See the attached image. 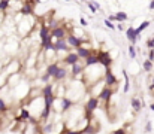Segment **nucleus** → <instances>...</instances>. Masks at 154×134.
<instances>
[{
    "label": "nucleus",
    "instance_id": "obj_1",
    "mask_svg": "<svg viewBox=\"0 0 154 134\" xmlns=\"http://www.w3.org/2000/svg\"><path fill=\"white\" fill-rule=\"evenodd\" d=\"M35 25H36V18H35V15H32V16H21V15L17 12L15 31H17L18 37H21V39L29 37V36L33 33Z\"/></svg>",
    "mask_w": 154,
    "mask_h": 134
},
{
    "label": "nucleus",
    "instance_id": "obj_2",
    "mask_svg": "<svg viewBox=\"0 0 154 134\" xmlns=\"http://www.w3.org/2000/svg\"><path fill=\"white\" fill-rule=\"evenodd\" d=\"M39 45H41V49L45 48L47 45L52 43V37H51V30L45 25V24H41L39 27Z\"/></svg>",
    "mask_w": 154,
    "mask_h": 134
},
{
    "label": "nucleus",
    "instance_id": "obj_3",
    "mask_svg": "<svg viewBox=\"0 0 154 134\" xmlns=\"http://www.w3.org/2000/svg\"><path fill=\"white\" fill-rule=\"evenodd\" d=\"M21 61L18 58H11L8 63H5V67H3V72L6 75H14V73H20L21 72Z\"/></svg>",
    "mask_w": 154,
    "mask_h": 134
},
{
    "label": "nucleus",
    "instance_id": "obj_4",
    "mask_svg": "<svg viewBox=\"0 0 154 134\" xmlns=\"http://www.w3.org/2000/svg\"><path fill=\"white\" fill-rule=\"evenodd\" d=\"M99 98L97 97H88V100H87V103H85V106H84V110H85V116H87V119H90L91 121V116H93V112L99 107Z\"/></svg>",
    "mask_w": 154,
    "mask_h": 134
},
{
    "label": "nucleus",
    "instance_id": "obj_5",
    "mask_svg": "<svg viewBox=\"0 0 154 134\" xmlns=\"http://www.w3.org/2000/svg\"><path fill=\"white\" fill-rule=\"evenodd\" d=\"M103 82H105L106 87H111V88L118 87V79H117V76L112 73L111 67L105 69V73H103Z\"/></svg>",
    "mask_w": 154,
    "mask_h": 134
},
{
    "label": "nucleus",
    "instance_id": "obj_6",
    "mask_svg": "<svg viewBox=\"0 0 154 134\" xmlns=\"http://www.w3.org/2000/svg\"><path fill=\"white\" fill-rule=\"evenodd\" d=\"M52 48L57 52V55L61 54V52L63 54H67L70 51V46L67 45L66 39H52Z\"/></svg>",
    "mask_w": 154,
    "mask_h": 134
},
{
    "label": "nucleus",
    "instance_id": "obj_7",
    "mask_svg": "<svg viewBox=\"0 0 154 134\" xmlns=\"http://www.w3.org/2000/svg\"><path fill=\"white\" fill-rule=\"evenodd\" d=\"M81 58L76 55V52L73 51H69L67 54H64V57L63 58H60V64H63V66H66V67H70V66H73L75 63H78Z\"/></svg>",
    "mask_w": 154,
    "mask_h": 134
},
{
    "label": "nucleus",
    "instance_id": "obj_8",
    "mask_svg": "<svg viewBox=\"0 0 154 134\" xmlns=\"http://www.w3.org/2000/svg\"><path fill=\"white\" fill-rule=\"evenodd\" d=\"M70 75L75 78V79H79V81H82V73H84V69H85V66H84V61H78V63H75L73 66H70Z\"/></svg>",
    "mask_w": 154,
    "mask_h": 134
},
{
    "label": "nucleus",
    "instance_id": "obj_9",
    "mask_svg": "<svg viewBox=\"0 0 154 134\" xmlns=\"http://www.w3.org/2000/svg\"><path fill=\"white\" fill-rule=\"evenodd\" d=\"M114 94H115V89L105 85L103 89L100 91V94L97 95V98H99V101H103L105 104H109V101H111V98H112Z\"/></svg>",
    "mask_w": 154,
    "mask_h": 134
},
{
    "label": "nucleus",
    "instance_id": "obj_10",
    "mask_svg": "<svg viewBox=\"0 0 154 134\" xmlns=\"http://www.w3.org/2000/svg\"><path fill=\"white\" fill-rule=\"evenodd\" d=\"M97 58H99V64H100L102 67H105V69L111 67L112 63H114L112 57H111L109 52H106V51H99V52H97Z\"/></svg>",
    "mask_w": 154,
    "mask_h": 134
},
{
    "label": "nucleus",
    "instance_id": "obj_11",
    "mask_svg": "<svg viewBox=\"0 0 154 134\" xmlns=\"http://www.w3.org/2000/svg\"><path fill=\"white\" fill-rule=\"evenodd\" d=\"M66 36H67V28L64 27V25H57V27H54L51 28V37L52 39H66Z\"/></svg>",
    "mask_w": 154,
    "mask_h": 134
},
{
    "label": "nucleus",
    "instance_id": "obj_12",
    "mask_svg": "<svg viewBox=\"0 0 154 134\" xmlns=\"http://www.w3.org/2000/svg\"><path fill=\"white\" fill-rule=\"evenodd\" d=\"M18 13H20L21 16H32V15H35V6H33L32 3H29V1H24V3L21 4Z\"/></svg>",
    "mask_w": 154,
    "mask_h": 134
},
{
    "label": "nucleus",
    "instance_id": "obj_13",
    "mask_svg": "<svg viewBox=\"0 0 154 134\" xmlns=\"http://www.w3.org/2000/svg\"><path fill=\"white\" fill-rule=\"evenodd\" d=\"M126 37H127V40L130 42V45H136L138 40H139V34H136L135 27H132V25H129V27L126 28Z\"/></svg>",
    "mask_w": 154,
    "mask_h": 134
},
{
    "label": "nucleus",
    "instance_id": "obj_14",
    "mask_svg": "<svg viewBox=\"0 0 154 134\" xmlns=\"http://www.w3.org/2000/svg\"><path fill=\"white\" fill-rule=\"evenodd\" d=\"M67 75H69V70H67V67L66 66H63V64H60V67H58V70H57V73L54 75V81L55 82H61V81H64L66 78H67Z\"/></svg>",
    "mask_w": 154,
    "mask_h": 134
},
{
    "label": "nucleus",
    "instance_id": "obj_15",
    "mask_svg": "<svg viewBox=\"0 0 154 134\" xmlns=\"http://www.w3.org/2000/svg\"><path fill=\"white\" fill-rule=\"evenodd\" d=\"M21 79H23V75H21V72H20V73H14V75H8L6 85H8L9 88H14V87H17V85L21 82Z\"/></svg>",
    "mask_w": 154,
    "mask_h": 134
},
{
    "label": "nucleus",
    "instance_id": "obj_16",
    "mask_svg": "<svg viewBox=\"0 0 154 134\" xmlns=\"http://www.w3.org/2000/svg\"><path fill=\"white\" fill-rule=\"evenodd\" d=\"M66 42L67 45L70 46V48H79L81 46V42H82V39L81 37H78V36H75L73 33H67V36H66Z\"/></svg>",
    "mask_w": 154,
    "mask_h": 134
},
{
    "label": "nucleus",
    "instance_id": "obj_17",
    "mask_svg": "<svg viewBox=\"0 0 154 134\" xmlns=\"http://www.w3.org/2000/svg\"><path fill=\"white\" fill-rule=\"evenodd\" d=\"M130 104H132V109H133L135 113H139V112L142 110V107H144V101H142V98H138V97H132Z\"/></svg>",
    "mask_w": 154,
    "mask_h": 134
},
{
    "label": "nucleus",
    "instance_id": "obj_18",
    "mask_svg": "<svg viewBox=\"0 0 154 134\" xmlns=\"http://www.w3.org/2000/svg\"><path fill=\"white\" fill-rule=\"evenodd\" d=\"M75 52H76V55H78L81 60H85L88 55L93 54V49H87V48H84V46H79V48H75Z\"/></svg>",
    "mask_w": 154,
    "mask_h": 134
},
{
    "label": "nucleus",
    "instance_id": "obj_19",
    "mask_svg": "<svg viewBox=\"0 0 154 134\" xmlns=\"http://www.w3.org/2000/svg\"><path fill=\"white\" fill-rule=\"evenodd\" d=\"M84 61V66L85 67H88V66H96V64H99V58H97V52H93L91 55H88L85 60H82Z\"/></svg>",
    "mask_w": 154,
    "mask_h": 134
},
{
    "label": "nucleus",
    "instance_id": "obj_20",
    "mask_svg": "<svg viewBox=\"0 0 154 134\" xmlns=\"http://www.w3.org/2000/svg\"><path fill=\"white\" fill-rule=\"evenodd\" d=\"M32 118V113H30V110L27 109V107H21L20 109V112H18V116H17V119H21V121H29Z\"/></svg>",
    "mask_w": 154,
    "mask_h": 134
},
{
    "label": "nucleus",
    "instance_id": "obj_21",
    "mask_svg": "<svg viewBox=\"0 0 154 134\" xmlns=\"http://www.w3.org/2000/svg\"><path fill=\"white\" fill-rule=\"evenodd\" d=\"M150 25H151V21H148V19H147V21H142V22H141V24H139V25L135 28L136 34H139V36H141V33H142L144 30H147Z\"/></svg>",
    "mask_w": 154,
    "mask_h": 134
},
{
    "label": "nucleus",
    "instance_id": "obj_22",
    "mask_svg": "<svg viewBox=\"0 0 154 134\" xmlns=\"http://www.w3.org/2000/svg\"><path fill=\"white\" fill-rule=\"evenodd\" d=\"M115 15V21L117 22H126L127 19H129V15L126 13V12H123V10H120V12H117V13H114Z\"/></svg>",
    "mask_w": 154,
    "mask_h": 134
},
{
    "label": "nucleus",
    "instance_id": "obj_23",
    "mask_svg": "<svg viewBox=\"0 0 154 134\" xmlns=\"http://www.w3.org/2000/svg\"><path fill=\"white\" fill-rule=\"evenodd\" d=\"M123 76H124V81H126L124 88H123V92H124V94H127V92H129V89H130V79H129V75H127V72H126V70H123Z\"/></svg>",
    "mask_w": 154,
    "mask_h": 134
},
{
    "label": "nucleus",
    "instance_id": "obj_24",
    "mask_svg": "<svg viewBox=\"0 0 154 134\" xmlns=\"http://www.w3.org/2000/svg\"><path fill=\"white\" fill-rule=\"evenodd\" d=\"M154 67V63L153 61H150L148 58L147 60H144V63H142V69H144V72H151Z\"/></svg>",
    "mask_w": 154,
    "mask_h": 134
},
{
    "label": "nucleus",
    "instance_id": "obj_25",
    "mask_svg": "<svg viewBox=\"0 0 154 134\" xmlns=\"http://www.w3.org/2000/svg\"><path fill=\"white\" fill-rule=\"evenodd\" d=\"M9 9V0H0V13H6Z\"/></svg>",
    "mask_w": 154,
    "mask_h": 134
},
{
    "label": "nucleus",
    "instance_id": "obj_26",
    "mask_svg": "<svg viewBox=\"0 0 154 134\" xmlns=\"http://www.w3.org/2000/svg\"><path fill=\"white\" fill-rule=\"evenodd\" d=\"M8 110H9L8 103L3 100V97H0V113H5V112H8Z\"/></svg>",
    "mask_w": 154,
    "mask_h": 134
},
{
    "label": "nucleus",
    "instance_id": "obj_27",
    "mask_svg": "<svg viewBox=\"0 0 154 134\" xmlns=\"http://www.w3.org/2000/svg\"><path fill=\"white\" fill-rule=\"evenodd\" d=\"M127 52H129V57H130V60H135V58H136V49H135V45H129V49H127Z\"/></svg>",
    "mask_w": 154,
    "mask_h": 134
},
{
    "label": "nucleus",
    "instance_id": "obj_28",
    "mask_svg": "<svg viewBox=\"0 0 154 134\" xmlns=\"http://www.w3.org/2000/svg\"><path fill=\"white\" fill-rule=\"evenodd\" d=\"M85 3H87V6H88V9H90V12H91V13H97V7L93 4V1H91V0H87Z\"/></svg>",
    "mask_w": 154,
    "mask_h": 134
},
{
    "label": "nucleus",
    "instance_id": "obj_29",
    "mask_svg": "<svg viewBox=\"0 0 154 134\" xmlns=\"http://www.w3.org/2000/svg\"><path fill=\"white\" fill-rule=\"evenodd\" d=\"M103 24H105L109 30H115V24H114L112 21H109L108 18H105V19H103Z\"/></svg>",
    "mask_w": 154,
    "mask_h": 134
},
{
    "label": "nucleus",
    "instance_id": "obj_30",
    "mask_svg": "<svg viewBox=\"0 0 154 134\" xmlns=\"http://www.w3.org/2000/svg\"><path fill=\"white\" fill-rule=\"evenodd\" d=\"M151 128H153V124H151V121H148L145 124V133H151Z\"/></svg>",
    "mask_w": 154,
    "mask_h": 134
},
{
    "label": "nucleus",
    "instance_id": "obj_31",
    "mask_svg": "<svg viewBox=\"0 0 154 134\" xmlns=\"http://www.w3.org/2000/svg\"><path fill=\"white\" fill-rule=\"evenodd\" d=\"M148 60L154 63V49H148Z\"/></svg>",
    "mask_w": 154,
    "mask_h": 134
},
{
    "label": "nucleus",
    "instance_id": "obj_32",
    "mask_svg": "<svg viewBox=\"0 0 154 134\" xmlns=\"http://www.w3.org/2000/svg\"><path fill=\"white\" fill-rule=\"evenodd\" d=\"M79 24H81V27H85V25H87V19H85L84 16H81V18H79Z\"/></svg>",
    "mask_w": 154,
    "mask_h": 134
},
{
    "label": "nucleus",
    "instance_id": "obj_33",
    "mask_svg": "<svg viewBox=\"0 0 154 134\" xmlns=\"http://www.w3.org/2000/svg\"><path fill=\"white\" fill-rule=\"evenodd\" d=\"M111 134H126V130H124V128H118V130L112 131Z\"/></svg>",
    "mask_w": 154,
    "mask_h": 134
},
{
    "label": "nucleus",
    "instance_id": "obj_34",
    "mask_svg": "<svg viewBox=\"0 0 154 134\" xmlns=\"http://www.w3.org/2000/svg\"><path fill=\"white\" fill-rule=\"evenodd\" d=\"M117 28H118L120 31H126V28H127V27H124V24L121 22V24H118V25H117Z\"/></svg>",
    "mask_w": 154,
    "mask_h": 134
},
{
    "label": "nucleus",
    "instance_id": "obj_35",
    "mask_svg": "<svg viewBox=\"0 0 154 134\" xmlns=\"http://www.w3.org/2000/svg\"><path fill=\"white\" fill-rule=\"evenodd\" d=\"M147 46H148V49H154V46H153V42H151V39H148V40H147Z\"/></svg>",
    "mask_w": 154,
    "mask_h": 134
},
{
    "label": "nucleus",
    "instance_id": "obj_36",
    "mask_svg": "<svg viewBox=\"0 0 154 134\" xmlns=\"http://www.w3.org/2000/svg\"><path fill=\"white\" fill-rule=\"evenodd\" d=\"M148 9H150V10H154V0H150V3H148Z\"/></svg>",
    "mask_w": 154,
    "mask_h": 134
},
{
    "label": "nucleus",
    "instance_id": "obj_37",
    "mask_svg": "<svg viewBox=\"0 0 154 134\" xmlns=\"http://www.w3.org/2000/svg\"><path fill=\"white\" fill-rule=\"evenodd\" d=\"M108 19H109V21H112V22H117V21H115V15H114V13H112V15H109V16H108Z\"/></svg>",
    "mask_w": 154,
    "mask_h": 134
},
{
    "label": "nucleus",
    "instance_id": "obj_38",
    "mask_svg": "<svg viewBox=\"0 0 154 134\" xmlns=\"http://www.w3.org/2000/svg\"><path fill=\"white\" fill-rule=\"evenodd\" d=\"M148 89H150V91H154V76H153V81H151V84H150Z\"/></svg>",
    "mask_w": 154,
    "mask_h": 134
},
{
    "label": "nucleus",
    "instance_id": "obj_39",
    "mask_svg": "<svg viewBox=\"0 0 154 134\" xmlns=\"http://www.w3.org/2000/svg\"><path fill=\"white\" fill-rule=\"evenodd\" d=\"M91 1H93V4H94V6L97 7V10H99V9H100V3H97L96 0H91Z\"/></svg>",
    "mask_w": 154,
    "mask_h": 134
},
{
    "label": "nucleus",
    "instance_id": "obj_40",
    "mask_svg": "<svg viewBox=\"0 0 154 134\" xmlns=\"http://www.w3.org/2000/svg\"><path fill=\"white\" fill-rule=\"evenodd\" d=\"M11 3H24L26 0H9Z\"/></svg>",
    "mask_w": 154,
    "mask_h": 134
},
{
    "label": "nucleus",
    "instance_id": "obj_41",
    "mask_svg": "<svg viewBox=\"0 0 154 134\" xmlns=\"http://www.w3.org/2000/svg\"><path fill=\"white\" fill-rule=\"evenodd\" d=\"M150 110H151V112H154V101L150 104Z\"/></svg>",
    "mask_w": 154,
    "mask_h": 134
},
{
    "label": "nucleus",
    "instance_id": "obj_42",
    "mask_svg": "<svg viewBox=\"0 0 154 134\" xmlns=\"http://www.w3.org/2000/svg\"><path fill=\"white\" fill-rule=\"evenodd\" d=\"M150 39H151V42H153V46H154V36H151Z\"/></svg>",
    "mask_w": 154,
    "mask_h": 134
},
{
    "label": "nucleus",
    "instance_id": "obj_43",
    "mask_svg": "<svg viewBox=\"0 0 154 134\" xmlns=\"http://www.w3.org/2000/svg\"><path fill=\"white\" fill-rule=\"evenodd\" d=\"M64 1H69V0H64Z\"/></svg>",
    "mask_w": 154,
    "mask_h": 134
},
{
    "label": "nucleus",
    "instance_id": "obj_44",
    "mask_svg": "<svg viewBox=\"0 0 154 134\" xmlns=\"http://www.w3.org/2000/svg\"><path fill=\"white\" fill-rule=\"evenodd\" d=\"M60 134H61V133H60Z\"/></svg>",
    "mask_w": 154,
    "mask_h": 134
}]
</instances>
